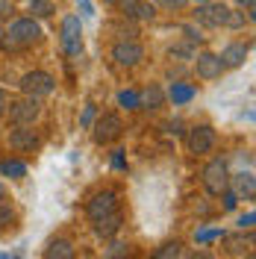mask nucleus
Returning <instances> with one entry per match:
<instances>
[{
  "label": "nucleus",
  "instance_id": "obj_1",
  "mask_svg": "<svg viewBox=\"0 0 256 259\" xmlns=\"http://www.w3.org/2000/svg\"><path fill=\"white\" fill-rule=\"evenodd\" d=\"M41 41V27L35 24V18H18L9 24V32H6V38H3V48L15 50V48H32V45H38Z\"/></svg>",
  "mask_w": 256,
  "mask_h": 259
},
{
  "label": "nucleus",
  "instance_id": "obj_2",
  "mask_svg": "<svg viewBox=\"0 0 256 259\" xmlns=\"http://www.w3.org/2000/svg\"><path fill=\"white\" fill-rule=\"evenodd\" d=\"M200 180H203V189H206L212 197H218L224 189H230V165H227L224 156L209 159L206 165H203V171H200Z\"/></svg>",
  "mask_w": 256,
  "mask_h": 259
},
{
  "label": "nucleus",
  "instance_id": "obj_3",
  "mask_svg": "<svg viewBox=\"0 0 256 259\" xmlns=\"http://www.w3.org/2000/svg\"><path fill=\"white\" fill-rule=\"evenodd\" d=\"M59 45H62L65 56H80L82 53V21H80V15H65L62 18Z\"/></svg>",
  "mask_w": 256,
  "mask_h": 259
},
{
  "label": "nucleus",
  "instance_id": "obj_4",
  "mask_svg": "<svg viewBox=\"0 0 256 259\" xmlns=\"http://www.w3.org/2000/svg\"><path fill=\"white\" fill-rule=\"evenodd\" d=\"M3 112H6V118L12 124H32L41 115V103H38V97L24 95V97H18V100H12Z\"/></svg>",
  "mask_w": 256,
  "mask_h": 259
},
{
  "label": "nucleus",
  "instance_id": "obj_5",
  "mask_svg": "<svg viewBox=\"0 0 256 259\" xmlns=\"http://www.w3.org/2000/svg\"><path fill=\"white\" fill-rule=\"evenodd\" d=\"M215 142H218V136H215V130L209 127V124H194L186 133V147H189V153H194V156L212 153L215 150Z\"/></svg>",
  "mask_w": 256,
  "mask_h": 259
},
{
  "label": "nucleus",
  "instance_id": "obj_6",
  "mask_svg": "<svg viewBox=\"0 0 256 259\" xmlns=\"http://www.w3.org/2000/svg\"><path fill=\"white\" fill-rule=\"evenodd\" d=\"M121 133H124V121L115 112L100 115V118H95V124H92V136H95L97 145H112L115 139H121Z\"/></svg>",
  "mask_w": 256,
  "mask_h": 259
},
{
  "label": "nucleus",
  "instance_id": "obj_7",
  "mask_svg": "<svg viewBox=\"0 0 256 259\" xmlns=\"http://www.w3.org/2000/svg\"><path fill=\"white\" fill-rule=\"evenodd\" d=\"M227 18H230V6L215 3V0H209V3H197V9H194V24H200V27H212V30H218V27H227Z\"/></svg>",
  "mask_w": 256,
  "mask_h": 259
},
{
  "label": "nucleus",
  "instance_id": "obj_8",
  "mask_svg": "<svg viewBox=\"0 0 256 259\" xmlns=\"http://www.w3.org/2000/svg\"><path fill=\"white\" fill-rule=\"evenodd\" d=\"M21 92L24 95H32V97H48L53 89H56V80L50 77L48 71H30V74H24L21 77Z\"/></svg>",
  "mask_w": 256,
  "mask_h": 259
},
{
  "label": "nucleus",
  "instance_id": "obj_9",
  "mask_svg": "<svg viewBox=\"0 0 256 259\" xmlns=\"http://www.w3.org/2000/svg\"><path fill=\"white\" fill-rule=\"evenodd\" d=\"M112 59H115L118 68H136V65L144 59V48L136 38H121L112 48Z\"/></svg>",
  "mask_w": 256,
  "mask_h": 259
},
{
  "label": "nucleus",
  "instance_id": "obj_10",
  "mask_svg": "<svg viewBox=\"0 0 256 259\" xmlns=\"http://www.w3.org/2000/svg\"><path fill=\"white\" fill-rule=\"evenodd\" d=\"M194 71H197L200 80H221V74H224L227 68L218 53L203 50V53H194Z\"/></svg>",
  "mask_w": 256,
  "mask_h": 259
},
{
  "label": "nucleus",
  "instance_id": "obj_11",
  "mask_svg": "<svg viewBox=\"0 0 256 259\" xmlns=\"http://www.w3.org/2000/svg\"><path fill=\"white\" fill-rule=\"evenodd\" d=\"M38 136H35V130H30V124H15V130L9 133V147L18 150V153H32V150H38Z\"/></svg>",
  "mask_w": 256,
  "mask_h": 259
},
{
  "label": "nucleus",
  "instance_id": "obj_12",
  "mask_svg": "<svg viewBox=\"0 0 256 259\" xmlns=\"http://www.w3.org/2000/svg\"><path fill=\"white\" fill-rule=\"evenodd\" d=\"M118 209V194L112 192V189H106V192H97L89 203H86V215L95 221V218H100V215H109V212Z\"/></svg>",
  "mask_w": 256,
  "mask_h": 259
},
{
  "label": "nucleus",
  "instance_id": "obj_13",
  "mask_svg": "<svg viewBox=\"0 0 256 259\" xmlns=\"http://www.w3.org/2000/svg\"><path fill=\"white\" fill-rule=\"evenodd\" d=\"M121 227H124V218H121V212L115 209L109 212V215H100V218H95V236L97 239H112V236H118L121 233Z\"/></svg>",
  "mask_w": 256,
  "mask_h": 259
},
{
  "label": "nucleus",
  "instance_id": "obj_14",
  "mask_svg": "<svg viewBox=\"0 0 256 259\" xmlns=\"http://www.w3.org/2000/svg\"><path fill=\"white\" fill-rule=\"evenodd\" d=\"M247 53H250V45H244V41H230V45L221 50V62H224V68H241L244 59H247Z\"/></svg>",
  "mask_w": 256,
  "mask_h": 259
},
{
  "label": "nucleus",
  "instance_id": "obj_15",
  "mask_svg": "<svg viewBox=\"0 0 256 259\" xmlns=\"http://www.w3.org/2000/svg\"><path fill=\"white\" fill-rule=\"evenodd\" d=\"M121 9H124V18H130V21H153L156 18V6L147 0H130Z\"/></svg>",
  "mask_w": 256,
  "mask_h": 259
},
{
  "label": "nucleus",
  "instance_id": "obj_16",
  "mask_svg": "<svg viewBox=\"0 0 256 259\" xmlns=\"http://www.w3.org/2000/svg\"><path fill=\"white\" fill-rule=\"evenodd\" d=\"M230 183H233V192L239 194V200H253L256 197V180H253V171H239L236 177L230 174Z\"/></svg>",
  "mask_w": 256,
  "mask_h": 259
},
{
  "label": "nucleus",
  "instance_id": "obj_17",
  "mask_svg": "<svg viewBox=\"0 0 256 259\" xmlns=\"http://www.w3.org/2000/svg\"><path fill=\"white\" fill-rule=\"evenodd\" d=\"M168 100L174 103V106H186V103H192L194 97H197V89L189 85V82H171L168 85Z\"/></svg>",
  "mask_w": 256,
  "mask_h": 259
},
{
  "label": "nucleus",
  "instance_id": "obj_18",
  "mask_svg": "<svg viewBox=\"0 0 256 259\" xmlns=\"http://www.w3.org/2000/svg\"><path fill=\"white\" fill-rule=\"evenodd\" d=\"M162 103H165V92H162V85L156 82H150L147 89H144V95H139V109H159Z\"/></svg>",
  "mask_w": 256,
  "mask_h": 259
},
{
  "label": "nucleus",
  "instance_id": "obj_19",
  "mask_svg": "<svg viewBox=\"0 0 256 259\" xmlns=\"http://www.w3.org/2000/svg\"><path fill=\"white\" fill-rule=\"evenodd\" d=\"M45 256L48 259H71L74 256V244L68 242V239H53L45 247Z\"/></svg>",
  "mask_w": 256,
  "mask_h": 259
},
{
  "label": "nucleus",
  "instance_id": "obj_20",
  "mask_svg": "<svg viewBox=\"0 0 256 259\" xmlns=\"http://www.w3.org/2000/svg\"><path fill=\"white\" fill-rule=\"evenodd\" d=\"M0 174L9 180H21V177H27V165L21 159H3L0 162Z\"/></svg>",
  "mask_w": 256,
  "mask_h": 259
},
{
  "label": "nucleus",
  "instance_id": "obj_21",
  "mask_svg": "<svg viewBox=\"0 0 256 259\" xmlns=\"http://www.w3.org/2000/svg\"><path fill=\"white\" fill-rule=\"evenodd\" d=\"M194 53H197V45H192V41H180V45H174V48L168 50V56L171 59H180V62L194 59Z\"/></svg>",
  "mask_w": 256,
  "mask_h": 259
},
{
  "label": "nucleus",
  "instance_id": "obj_22",
  "mask_svg": "<svg viewBox=\"0 0 256 259\" xmlns=\"http://www.w3.org/2000/svg\"><path fill=\"white\" fill-rule=\"evenodd\" d=\"M27 9H30L32 18H50L53 12H56V6H53L50 0H30V3H27Z\"/></svg>",
  "mask_w": 256,
  "mask_h": 259
},
{
  "label": "nucleus",
  "instance_id": "obj_23",
  "mask_svg": "<svg viewBox=\"0 0 256 259\" xmlns=\"http://www.w3.org/2000/svg\"><path fill=\"white\" fill-rule=\"evenodd\" d=\"M118 106H121V109H127V112L139 109V92H130V89L118 92Z\"/></svg>",
  "mask_w": 256,
  "mask_h": 259
},
{
  "label": "nucleus",
  "instance_id": "obj_24",
  "mask_svg": "<svg viewBox=\"0 0 256 259\" xmlns=\"http://www.w3.org/2000/svg\"><path fill=\"white\" fill-rule=\"evenodd\" d=\"M180 253H183V244L180 242H168V244H162V247L153 250L156 259H171V256H180Z\"/></svg>",
  "mask_w": 256,
  "mask_h": 259
},
{
  "label": "nucleus",
  "instance_id": "obj_25",
  "mask_svg": "<svg viewBox=\"0 0 256 259\" xmlns=\"http://www.w3.org/2000/svg\"><path fill=\"white\" fill-rule=\"evenodd\" d=\"M227 233L224 230H218V227H215V230H197V233H194V242L197 244H209V242H215V239H224Z\"/></svg>",
  "mask_w": 256,
  "mask_h": 259
},
{
  "label": "nucleus",
  "instance_id": "obj_26",
  "mask_svg": "<svg viewBox=\"0 0 256 259\" xmlns=\"http://www.w3.org/2000/svg\"><path fill=\"white\" fill-rule=\"evenodd\" d=\"M95 118H97V106H95V103H86V109H82V115H80V127L82 130H92Z\"/></svg>",
  "mask_w": 256,
  "mask_h": 259
},
{
  "label": "nucleus",
  "instance_id": "obj_27",
  "mask_svg": "<svg viewBox=\"0 0 256 259\" xmlns=\"http://www.w3.org/2000/svg\"><path fill=\"white\" fill-rule=\"evenodd\" d=\"M183 35H186V41H192V45H203V41H206V35L197 30L194 24H186V27H183Z\"/></svg>",
  "mask_w": 256,
  "mask_h": 259
},
{
  "label": "nucleus",
  "instance_id": "obj_28",
  "mask_svg": "<svg viewBox=\"0 0 256 259\" xmlns=\"http://www.w3.org/2000/svg\"><path fill=\"white\" fill-rule=\"evenodd\" d=\"M244 12H236V9H230V18H227V30H244Z\"/></svg>",
  "mask_w": 256,
  "mask_h": 259
},
{
  "label": "nucleus",
  "instance_id": "obj_29",
  "mask_svg": "<svg viewBox=\"0 0 256 259\" xmlns=\"http://www.w3.org/2000/svg\"><path fill=\"white\" fill-rule=\"evenodd\" d=\"M12 221H15V209L6 206V203H0V230H6Z\"/></svg>",
  "mask_w": 256,
  "mask_h": 259
},
{
  "label": "nucleus",
  "instance_id": "obj_30",
  "mask_svg": "<svg viewBox=\"0 0 256 259\" xmlns=\"http://www.w3.org/2000/svg\"><path fill=\"white\" fill-rule=\"evenodd\" d=\"M253 224H256V212L253 209L244 212V215H239V221H236V227H239V230H253Z\"/></svg>",
  "mask_w": 256,
  "mask_h": 259
},
{
  "label": "nucleus",
  "instance_id": "obj_31",
  "mask_svg": "<svg viewBox=\"0 0 256 259\" xmlns=\"http://www.w3.org/2000/svg\"><path fill=\"white\" fill-rule=\"evenodd\" d=\"M112 168H115V171H127V156H124V150H121V147L112 150Z\"/></svg>",
  "mask_w": 256,
  "mask_h": 259
},
{
  "label": "nucleus",
  "instance_id": "obj_32",
  "mask_svg": "<svg viewBox=\"0 0 256 259\" xmlns=\"http://www.w3.org/2000/svg\"><path fill=\"white\" fill-rule=\"evenodd\" d=\"M159 3L165 6V9H168V12H183L189 0H159Z\"/></svg>",
  "mask_w": 256,
  "mask_h": 259
},
{
  "label": "nucleus",
  "instance_id": "obj_33",
  "mask_svg": "<svg viewBox=\"0 0 256 259\" xmlns=\"http://www.w3.org/2000/svg\"><path fill=\"white\" fill-rule=\"evenodd\" d=\"M112 30L121 35V38H136L139 32H136V27H124V24H112Z\"/></svg>",
  "mask_w": 256,
  "mask_h": 259
},
{
  "label": "nucleus",
  "instance_id": "obj_34",
  "mask_svg": "<svg viewBox=\"0 0 256 259\" xmlns=\"http://www.w3.org/2000/svg\"><path fill=\"white\" fill-rule=\"evenodd\" d=\"M77 9H80L82 18H95V6H92V0H77Z\"/></svg>",
  "mask_w": 256,
  "mask_h": 259
},
{
  "label": "nucleus",
  "instance_id": "obj_35",
  "mask_svg": "<svg viewBox=\"0 0 256 259\" xmlns=\"http://www.w3.org/2000/svg\"><path fill=\"white\" fill-rule=\"evenodd\" d=\"M165 133H168V136H183V121H180V118L168 121V124H165Z\"/></svg>",
  "mask_w": 256,
  "mask_h": 259
},
{
  "label": "nucleus",
  "instance_id": "obj_36",
  "mask_svg": "<svg viewBox=\"0 0 256 259\" xmlns=\"http://www.w3.org/2000/svg\"><path fill=\"white\" fill-rule=\"evenodd\" d=\"M121 253H127V244L124 242H112L106 247V256H121Z\"/></svg>",
  "mask_w": 256,
  "mask_h": 259
},
{
  "label": "nucleus",
  "instance_id": "obj_37",
  "mask_svg": "<svg viewBox=\"0 0 256 259\" xmlns=\"http://www.w3.org/2000/svg\"><path fill=\"white\" fill-rule=\"evenodd\" d=\"M9 12H12V3L9 0H0V18H6Z\"/></svg>",
  "mask_w": 256,
  "mask_h": 259
},
{
  "label": "nucleus",
  "instance_id": "obj_38",
  "mask_svg": "<svg viewBox=\"0 0 256 259\" xmlns=\"http://www.w3.org/2000/svg\"><path fill=\"white\" fill-rule=\"evenodd\" d=\"M106 6H124V3H130V0H103Z\"/></svg>",
  "mask_w": 256,
  "mask_h": 259
},
{
  "label": "nucleus",
  "instance_id": "obj_39",
  "mask_svg": "<svg viewBox=\"0 0 256 259\" xmlns=\"http://www.w3.org/2000/svg\"><path fill=\"white\" fill-rule=\"evenodd\" d=\"M236 3H239V6H244V9H247V6H253V0H236Z\"/></svg>",
  "mask_w": 256,
  "mask_h": 259
},
{
  "label": "nucleus",
  "instance_id": "obj_40",
  "mask_svg": "<svg viewBox=\"0 0 256 259\" xmlns=\"http://www.w3.org/2000/svg\"><path fill=\"white\" fill-rule=\"evenodd\" d=\"M3 194H6V186H3V183H0V200H3Z\"/></svg>",
  "mask_w": 256,
  "mask_h": 259
},
{
  "label": "nucleus",
  "instance_id": "obj_41",
  "mask_svg": "<svg viewBox=\"0 0 256 259\" xmlns=\"http://www.w3.org/2000/svg\"><path fill=\"white\" fill-rule=\"evenodd\" d=\"M0 100H6V95H3V89H0Z\"/></svg>",
  "mask_w": 256,
  "mask_h": 259
},
{
  "label": "nucleus",
  "instance_id": "obj_42",
  "mask_svg": "<svg viewBox=\"0 0 256 259\" xmlns=\"http://www.w3.org/2000/svg\"><path fill=\"white\" fill-rule=\"evenodd\" d=\"M192 3H209V0H192Z\"/></svg>",
  "mask_w": 256,
  "mask_h": 259
}]
</instances>
